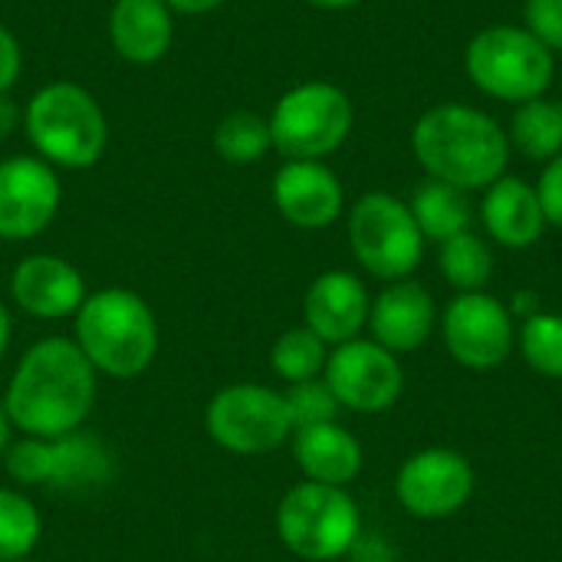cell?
Returning <instances> with one entry per match:
<instances>
[{
  "label": "cell",
  "instance_id": "cell-17",
  "mask_svg": "<svg viewBox=\"0 0 562 562\" xmlns=\"http://www.w3.org/2000/svg\"><path fill=\"white\" fill-rule=\"evenodd\" d=\"M435 326V300L415 280H398L382 290L369 306V329L389 352L418 349Z\"/></svg>",
  "mask_w": 562,
  "mask_h": 562
},
{
  "label": "cell",
  "instance_id": "cell-34",
  "mask_svg": "<svg viewBox=\"0 0 562 562\" xmlns=\"http://www.w3.org/2000/svg\"><path fill=\"white\" fill-rule=\"evenodd\" d=\"M352 560L356 562H392V550L379 540V537H362L359 533V540L352 543Z\"/></svg>",
  "mask_w": 562,
  "mask_h": 562
},
{
  "label": "cell",
  "instance_id": "cell-9",
  "mask_svg": "<svg viewBox=\"0 0 562 562\" xmlns=\"http://www.w3.org/2000/svg\"><path fill=\"white\" fill-rule=\"evenodd\" d=\"M207 438L237 458H260L290 441L293 425L283 392L260 382H234L211 395L204 408Z\"/></svg>",
  "mask_w": 562,
  "mask_h": 562
},
{
  "label": "cell",
  "instance_id": "cell-27",
  "mask_svg": "<svg viewBox=\"0 0 562 562\" xmlns=\"http://www.w3.org/2000/svg\"><path fill=\"white\" fill-rule=\"evenodd\" d=\"M441 273L458 293H481L494 273V254L484 237L464 231L441 244Z\"/></svg>",
  "mask_w": 562,
  "mask_h": 562
},
{
  "label": "cell",
  "instance_id": "cell-19",
  "mask_svg": "<svg viewBox=\"0 0 562 562\" xmlns=\"http://www.w3.org/2000/svg\"><path fill=\"white\" fill-rule=\"evenodd\" d=\"M481 221H484L491 240H497L501 247H510V250L533 247L547 227L537 188L514 175H504L491 188H484Z\"/></svg>",
  "mask_w": 562,
  "mask_h": 562
},
{
  "label": "cell",
  "instance_id": "cell-11",
  "mask_svg": "<svg viewBox=\"0 0 562 562\" xmlns=\"http://www.w3.org/2000/svg\"><path fill=\"white\" fill-rule=\"evenodd\" d=\"M63 184L53 165L36 155L0 161V240H33L59 214Z\"/></svg>",
  "mask_w": 562,
  "mask_h": 562
},
{
  "label": "cell",
  "instance_id": "cell-7",
  "mask_svg": "<svg viewBox=\"0 0 562 562\" xmlns=\"http://www.w3.org/2000/svg\"><path fill=\"white\" fill-rule=\"evenodd\" d=\"M362 533L359 507L346 487L303 481L290 487L277 507L280 543L306 562H329L346 557Z\"/></svg>",
  "mask_w": 562,
  "mask_h": 562
},
{
  "label": "cell",
  "instance_id": "cell-29",
  "mask_svg": "<svg viewBox=\"0 0 562 562\" xmlns=\"http://www.w3.org/2000/svg\"><path fill=\"white\" fill-rule=\"evenodd\" d=\"M3 471L13 481V487H46L53 474V438H33L23 435L10 441L3 454Z\"/></svg>",
  "mask_w": 562,
  "mask_h": 562
},
{
  "label": "cell",
  "instance_id": "cell-40",
  "mask_svg": "<svg viewBox=\"0 0 562 562\" xmlns=\"http://www.w3.org/2000/svg\"><path fill=\"white\" fill-rule=\"evenodd\" d=\"M16 562H46V560H36V557H26V560H16Z\"/></svg>",
  "mask_w": 562,
  "mask_h": 562
},
{
  "label": "cell",
  "instance_id": "cell-23",
  "mask_svg": "<svg viewBox=\"0 0 562 562\" xmlns=\"http://www.w3.org/2000/svg\"><path fill=\"white\" fill-rule=\"evenodd\" d=\"M510 148H517L527 161H550L562 155V105L540 95L520 102L507 125Z\"/></svg>",
  "mask_w": 562,
  "mask_h": 562
},
{
  "label": "cell",
  "instance_id": "cell-36",
  "mask_svg": "<svg viewBox=\"0 0 562 562\" xmlns=\"http://www.w3.org/2000/svg\"><path fill=\"white\" fill-rule=\"evenodd\" d=\"M175 13H188V16H198V13H211L217 7H224L227 0H165Z\"/></svg>",
  "mask_w": 562,
  "mask_h": 562
},
{
  "label": "cell",
  "instance_id": "cell-3",
  "mask_svg": "<svg viewBox=\"0 0 562 562\" xmlns=\"http://www.w3.org/2000/svg\"><path fill=\"white\" fill-rule=\"evenodd\" d=\"M72 342L105 379H138L151 369L161 333L145 296L125 286H105L86 296L72 316Z\"/></svg>",
  "mask_w": 562,
  "mask_h": 562
},
{
  "label": "cell",
  "instance_id": "cell-28",
  "mask_svg": "<svg viewBox=\"0 0 562 562\" xmlns=\"http://www.w3.org/2000/svg\"><path fill=\"white\" fill-rule=\"evenodd\" d=\"M520 349L530 369L550 379H562V316L553 313L527 316L520 329Z\"/></svg>",
  "mask_w": 562,
  "mask_h": 562
},
{
  "label": "cell",
  "instance_id": "cell-10",
  "mask_svg": "<svg viewBox=\"0 0 562 562\" xmlns=\"http://www.w3.org/2000/svg\"><path fill=\"white\" fill-rule=\"evenodd\" d=\"M323 379L336 395L339 408L359 415H375L392 408L405 385L395 352H389L375 339H349L336 346L329 352Z\"/></svg>",
  "mask_w": 562,
  "mask_h": 562
},
{
  "label": "cell",
  "instance_id": "cell-18",
  "mask_svg": "<svg viewBox=\"0 0 562 562\" xmlns=\"http://www.w3.org/2000/svg\"><path fill=\"white\" fill-rule=\"evenodd\" d=\"M109 40L125 63L151 66L171 49L175 10L165 0H112Z\"/></svg>",
  "mask_w": 562,
  "mask_h": 562
},
{
  "label": "cell",
  "instance_id": "cell-16",
  "mask_svg": "<svg viewBox=\"0 0 562 562\" xmlns=\"http://www.w3.org/2000/svg\"><path fill=\"white\" fill-rule=\"evenodd\" d=\"M369 290L349 270L319 273L303 296V326L313 329L326 346H342L359 339L369 323Z\"/></svg>",
  "mask_w": 562,
  "mask_h": 562
},
{
  "label": "cell",
  "instance_id": "cell-6",
  "mask_svg": "<svg viewBox=\"0 0 562 562\" xmlns=\"http://www.w3.org/2000/svg\"><path fill=\"white\" fill-rule=\"evenodd\" d=\"M267 122L273 151H280L283 161H323L349 138L356 109L342 86L310 79L286 89L273 102Z\"/></svg>",
  "mask_w": 562,
  "mask_h": 562
},
{
  "label": "cell",
  "instance_id": "cell-12",
  "mask_svg": "<svg viewBox=\"0 0 562 562\" xmlns=\"http://www.w3.org/2000/svg\"><path fill=\"white\" fill-rule=\"evenodd\" d=\"M445 346L468 369H494L514 349L510 310L487 293H458L445 310Z\"/></svg>",
  "mask_w": 562,
  "mask_h": 562
},
{
  "label": "cell",
  "instance_id": "cell-41",
  "mask_svg": "<svg viewBox=\"0 0 562 562\" xmlns=\"http://www.w3.org/2000/svg\"><path fill=\"white\" fill-rule=\"evenodd\" d=\"M560 105H562V99H560Z\"/></svg>",
  "mask_w": 562,
  "mask_h": 562
},
{
  "label": "cell",
  "instance_id": "cell-26",
  "mask_svg": "<svg viewBox=\"0 0 562 562\" xmlns=\"http://www.w3.org/2000/svg\"><path fill=\"white\" fill-rule=\"evenodd\" d=\"M326 362H329V346L306 326H293L280 333L270 349V369L286 385L319 379L326 372Z\"/></svg>",
  "mask_w": 562,
  "mask_h": 562
},
{
  "label": "cell",
  "instance_id": "cell-24",
  "mask_svg": "<svg viewBox=\"0 0 562 562\" xmlns=\"http://www.w3.org/2000/svg\"><path fill=\"white\" fill-rule=\"evenodd\" d=\"M211 145H214L217 158L227 161V165H254L273 148L270 122L260 112L234 109L214 125Z\"/></svg>",
  "mask_w": 562,
  "mask_h": 562
},
{
  "label": "cell",
  "instance_id": "cell-20",
  "mask_svg": "<svg viewBox=\"0 0 562 562\" xmlns=\"http://www.w3.org/2000/svg\"><path fill=\"white\" fill-rule=\"evenodd\" d=\"M112 477H115V454L99 435L79 428L63 438H53V474L46 484L49 491L86 497L105 491Z\"/></svg>",
  "mask_w": 562,
  "mask_h": 562
},
{
  "label": "cell",
  "instance_id": "cell-1",
  "mask_svg": "<svg viewBox=\"0 0 562 562\" xmlns=\"http://www.w3.org/2000/svg\"><path fill=\"white\" fill-rule=\"evenodd\" d=\"M95 392L99 372L82 349L66 336H46L20 356L3 392V412L20 435L63 438L86 425Z\"/></svg>",
  "mask_w": 562,
  "mask_h": 562
},
{
  "label": "cell",
  "instance_id": "cell-33",
  "mask_svg": "<svg viewBox=\"0 0 562 562\" xmlns=\"http://www.w3.org/2000/svg\"><path fill=\"white\" fill-rule=\"evenodd\" d=\"M20 69H23V53H20V43L16 36L0 23V95L10 92L20 79Z\"/></svg>",
  "mask_w": 562,
  "mask_h": 562
},
{
  "label": "cell",
  "instance_id": "cell-37",
  "mask_svg": "<svg viewBox=\"0 0 562 562\" xmlns=\"http://www.w3.org/2000/svg\"><path fill=\"white\" fill-rule=\"evenodd\" d=\"M10 339H13V316H10L7 303L0 300V359H3L7 349H10Z\"/></svg>",
  "mask_w": 562,
  "mask_h": 562
},
{
  "label": "cell",
  "instance_id": "cell-14",
  "mask_svg": "<svg viewBox=\"0 0 562 562\" xmlns=\"http://www.w3.org/2000/svg\"><path fill=\"white\" fill-rule=\"evenodd\" d=\"M86 296V277L59 254H26L10 273V300L33 319H69Z\"/></svg>",
  "mask_w": 562,
  "mask_h": 562
},
{
  "label": "cell",
  "instance_id": "cell-2",
  "mask_svg": "<svg viewBox=\"0 0 562 562\" xmlns=\"http://www.w3.org/2000/svg\"><path fill=\"white\" fill-rule=\"evenodd\" d=\"M412 151L428 178L461 191H484L507 175V128L484 109L441 102L422 112L412 128Z\"/></svg>",
  "mask_w": 562,
  "mask_h": 562
},
{
  "label": "cell",
  "instance_id": "cell-22",
  "mask_svg": "<svg viewBox=\"0 0 562 562\" xmlns=\"http://www.w3.org/2000/svg\"><path fill=\"white\" fill-rule=\"evenodd\" d=\"M412 214L415 224L422 227L425 240H451L464 231H471V217H474V204L468 198V191L445 184V181H422L412 194Z\"/></svg>",
  "mask_w": 562,
  "mask_h": 562
},
{
  "label": "cell",
  "instance_id": "cell-8",
  "mask_svg": "<svg viewBox=\"0 0 562 562\" xmlns=\"http://www.w3.org/2000/svg\"><path fill=\"white\" fill-rule=\"evenodd\" d=\"M349 247L362 270L398 283L418 270L425 257V234L402 198L389 191H369L349 211Z\"/></svg>",
  "mask_w": 562,
  "mask_h": 562
},
{
  "label": "cell",
  "instance_id": "cell-4",
  "mask_svg": "<svg viewBox=\"0 0 562 562\" xmlns=\"http://www.w3.org/2000/svg\"><path fill=\"white\" fill-rule=\"evenodd\" d=\"M23 132L36 158L69 171L92 168L109 145V119L99 99L69 79L46 82L30 95L23 109Z\"/></svg>",
  "mask_w": 562,
  "mask_h": 562
},
{
  "label": "cell",
  "instance_id": "cell-32",
  "mask_svg": "<svg viewBox=\"0 0 562 562\" xmlns=\"http://www.w3.org/2000/svg\"><path fill=\"white\" fill-rule=\"evenodd\" d=\"M537 188V198H540V207H543V217L547 224L560 227L562 231V155L550 158L540 171V184Z\"/></svg>",
  "mask_w": 562,
  "mask_h": 562
},
{
  "label": "cell",
  "instance_id": "cell-5",
  "mask_svg": "<svg viewBox=\"0 0 562 562\" xmlns=\"http://www.w3.org/2000/svg\"><path fill=\"white\" fill-rule=\"evenodd\" d=\"M464 69L484 95L520 105L547 95L557 72V53H550L527 26L494 23L471 36Z\"/></svg>",
  "mask_w": 562,
  "mask_h": 562
},
{
  "label": "cell",
  "instance_id": "cell-15",
  "mask_svg": "<svg viewBox=\"0 0 562 562\" xmlns=\"http://www.w3.org/2000/svg\"><path fill=\"white\" fill-rule=\"evenodd\" d=\"M273 204L300 231H323L339 221L346 191L326 161H283L273 175Z\"/></svg>",
  "mask_w": 562,
  "mask_h": 562
},
{
  "label": "cell",
  "instance_id": "cell-35",
  "mask_svg": "<svg viewBox=\"0 0 562 562\" xmlns=\"http://www.w3.org/2000/svg\"><path fill=\"white\" fill-rule=\"evenodd\" d=\"M23 122V109L10 99V92L0 95V138H7Z\"/></svg>",
  "mask_w": 562,
  "mask_h": 562
},
{
  "label": "cell",
  "instance_id": "cell-38",
  "mask_svg": "<svg viewBox=\"0 0 562 562\" xmlns=\"http://www.w3.org/2000/svg\"><path fill=\"white\" fill-rule=\"evenodd\" d=\"M10 441H13V425H10V418H7V412L0 405V461H3V454L10 448Z\"/></svg>",
  "mask_w": 562,
  "mask_h": 562
},
{
  "label": "cell",
  "instance_id": "cell-31",
  "mask_svg": "<svg viewBox=\"0 0 562 562\" xmlns=\"http://www.w3.org/2000/svg\"><path fill=\"white\" fill-rule=\"evenodd\" d=\"M524 26L550 49L562 53V0H527Z\"/></svg>",
  "mask_w": 562,
  "mask_h": 562
},
{
  "label": "cell",
  "instance_id": "cell-30",
  "mask_svg": "<svg viewBox=\"0 0 562 562\" xmlns=\"http://www.w3.org/2000/svg\"><path fill=\"white\" fill-rule=\"evenodd\" d=\"M286 412H290V425L293 431L300 428H313V425H329L339 415V402L329 392L326 379H310V382H296L283 392Z\"/></svg>",
  "mask_w": 562,
  "mask_h": 562
},
{
  "label": "cell",
  "instance_id": "cell-25",
  "mask_svg": "<svg viewBox=\"0 0 562 562\" xmlns=\"http://www.w3.org/2000/svg\"><path fill=\"white\" fill-rule=\"evenodd\" d=\"M43 537V517L20 487H0V562L33 557Z\"/></svg>",
  "mask_w": 562,
  "mask_h": 562
},
{
  "label": "cell",
  "instance_id": "cell-39",
  "mask_svg": "<svg viewBox=\"0 0 562 562\" xmlns=\"http://www.w3.org/2000/svg\"><path fill=\"white\" fill-rule=\"evenodd\" d=\"M303 3H310L316 10H349V7H356L362 0H303Z\"/></svg>",
  "mask_w": 562,
  "mask_h": 562
},
{
  "label": "cell",
  "instance_id": "cell-21",
  "mask_svg": "<svg viewBox=\"0 0 562 562\" xmlns=\"http://www.w3.org/2000/svg\"><path fill=\"white\" fill-rule=\"evenodd\" d=\"M293 458L306 481L329 487H346L362 471V445L339 422L293 431Z\"/></svg>",
  "mask_w": 562,
  "mask_h": 562
},
{
  "label": "cell",
  "instance_id": "cell-13",
  "mask_svg": "<svg viewBox=\"0 0 562 562\" xmlns=\"http://www.w3.org/2000/svg\"><path fill=\"white\" fill-rule=\"evenodd\" d=\"M474 491V471L468 458L448 448H428L408 458L398 471V504L422 520H441L458 514Z\"/></svg>",
  "mask_w": 562,
  "mask_h": 562
}]
</instances>
